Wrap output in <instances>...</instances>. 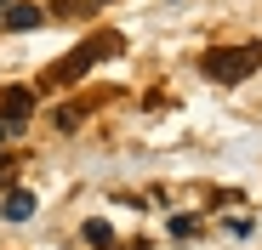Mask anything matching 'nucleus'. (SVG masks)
Masks as SVG:
<instances>
[{
    "label": "nucleus",
    "mask_w": 262,
    "mask_h": 250,
    "mask_svg": "<svg viewBox=\"0 0 262 250\" xmlns=\"http://www.w3.org/2000/svg\"><path fill=\"white\" fill-rule=\"evenodd\" d=\"M205 80H216V86H234V80H251L262 68V46H211L200 57Z\"/></svg>",
    "instance_id": "obj_1"
},
{
    "label": "nucleus",
    "mask_w": 262,
    "mask_h": 250,
    "mask_svg": "<svg viewBox=\"0 0 262 250\" xmlns=\"http://www.w3.org/2000/svg\"><path fill=\"white\" fill-rule=\"evenodd\" d=\"M103 52H120V40H114V34H92L85 46H74L69 57H57V63L46 68V86H74V80H85V68H92Z\"/></svg>",
    "instance_id": "obj_2"
},
{
    "label": "nucleus",
    "mask_w": 262,
    "mask_h": 250,
    "mask_svg": "<svg viewBox=\"0 0 262 250\" xmlns=\"http://www.w3.org/2000/svg\"><path fill=\"white\" fill-rule=\"evenodd\" d=\"M29 108H34V91H23V86H12V91H0V119H6L12 131H23V119H29Z\"/></svg>",
    "instance_id": "obj_3"
},
{
    "label": "nucleus",
    "mask_w": 262,
    "mask_h": 250,
    "mask_svg": "<svg viewBox=\"0 0 262 250\" xmlns=\"http://www.w3.org/2000/svg\"><path fill=\"white\" fill-rule=\"evenodd\" d=\"M40 23H46V12L29 6V0H12V6H6V29H12V34H29V29H40Z\"/></svg>",
    "instance_id": "obj_4"
},
{
    "label": "nucleus",
    "mask_w": 262,
    "mask_h": 250,
    "mask_svg": "<svg viewBox=\"0 0 262 250\" xmlns=\"http://www.w3.org/2000/svg\"><path fill=\"white\" fill-rule=\"evenodd\" d=\"M0 216H6V222H29V216H34V193H29V188H12L6 205H0Z\"/></svg>",
    "instance_id": "obj_5"
},
{
    "label": "nucleus",
    "mask_w": 262,
    "mask_h": 250,
    "mask_svg": "<svg viewBox=\"0 0 262 250\" xmlns=\"http://www.w3.org/2000/svg\"><path fill=\"white\" fill-rule=\"evenodd\" d=\"M80 233H85V244H114V228H108V222H97V216L85 222Z\"/></svg>",
    "instance_id": "obj_6"
},
{
    "label": "nucleus",
    "mask_w": 262,
    "mask_h": 250,
    "mask_svg": "<svg viewBox=\"0 0 262 250\" xmlns=\"http://www.w3.org/2000/svg\"><path fill=\"white\" fill-rule=\"evenodd\" d=\"M80 114H85V108H74V103H63V108H57V131H74V125H80Z\"/></svg>",
    "instance_id": "obj_7"
},
{
    "label": "nucleus",
    "mask_w": 262,
    "mask_h": 250,
    "mask_svg": "<svg viewBox=\"0 0 262 250\" xmlns=\"http://www.w3.org/2000/svg\"><path fill=\"white\" fill-rule=\"evenodd\" d=\"M92 6H97V0H57V12H69V17L74 12H92Z\"/></svg>",
    "instance_id": "obj_8"
},
{
    "label": "nucleus",
    "mask_w": 262,
    "mask_h": 250,
    "mask_svg": "<svg viewBox=\"0 0 262 250\" xmlns=\"http://www.w3.org/2000/svg\"><path fill=\"white\" fill-rule=\"evenodd\" d=\"M17 177V154H0V182H12Z\"/></svg>",
    "instance_id": "obj_9"
},
{
    "label": "nucleus",
    "mask_w": 262,
    "mask_h": 250,
    "mask_svg": "<svg viewBox=\"0 0 262 250\" xmlns=\"http://www.w3.org/2000/svg\"><path fill=\"white\" fill-rule=\"evenodd\" d=\"M6 137H12V125H6V119H0V142H6Z\"/></svg>",
    "instance_id": "obj_10"
}]
</instances>
